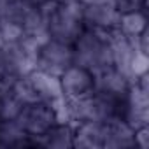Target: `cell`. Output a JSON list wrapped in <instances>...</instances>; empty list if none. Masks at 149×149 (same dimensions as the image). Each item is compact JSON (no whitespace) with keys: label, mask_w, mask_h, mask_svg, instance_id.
<instances>
[{"label":"cell","mask_w":149,"mask_h":149,"mask_svg":"<svg viewBox=\"0 0 149 149\" xmlns=\"http://www.w3.org/2000/svg\"><path fill=\"white\" fill-rule=\"evenodd\" d=\"M74 63H79L93 70L95 74L112 67V51H111V33L86 28L74 40Z\"/></svg>","instance_id":"6da1fadb"},{"label":"cell","mask_w":149,"mask_h":149,"mask_svg":"<svg viewBox=\"0 0 149 149\" xmlns=\"http://www.w3.org/2000/svg\"><path fill=\"white\" fill-rule=\"evenodd\" d=\"M81 0H58L47 18V37L74 44L84 30Z\"/></svg>","instance_id":"7a4b0ae2"},{"label":"cell","mask_w":149,"mask_h":149,"mask_svg":"<svg viewBox=\"0 0 149 149\" xmlns=\"http://www.w3.org/2000/svg\"><path fill=\"white\" fill-rule=\"evenodd\" d=\"M60 119H61V114H60L58 105L37 100V102H30L23 105L21 112L16 118V123L33 140V147H35V139L46 133Z\"/></svg>","instance_id":"3957f363"},{"label":"cell","mask_w":149,"mask_h":149,"mask_svg":"<svg viewBox=\"0 0 149 149\" xmlns=\"http://www.w3.org/2000/svg\"><path fill=\"white\" fill-rule=\"evenodd\" d=\"M74 63V47L68 42L47 37L42 40L35 51V70L60 76V74Z\"/></svg>","instance_id":"277c9868"},{"label":"cell","mask_w":149,"mask_h":149,"mask_svg":"<svg viewBox=\"0 0 149 149\" xmlns=\"http://www.w3.org/2000/svg\"><path fill=\"white\" fill-rule=\"evenodd\" d=\"M58 79L63 100H79L95 93V72L84 65L72 63L60 74Z\"/></svg>","instance_id":"5b68a950"},{"label":"cell","mask_w":149,"mask_h":149,"mask_svg":"<svg viewBox=\"0 0 149 149\" xmlns=\"http://www.w3.org/2000/svg\"><path fill=\"white\" fill-rule=\"evenodd\" d=\"M95 79H97L95 91L102 93L105 97L116 98V100H125V97L132 86V79L116 67H107V68L97 72Z\"/></svg>","instance_id":"8992f818"},{"label":"cell","mask_w":149,"mask_h":149,"mask_svg":"<svg viewBox=\"0 0 149 149\" xmlns=\"http://www.w3.org/2000/svg\"><path fill=\"white\" fill-rule=\"evenodd\" d=\"M119 11L116 6L104 4V6H84L83 19L84 26L91 30H98L104 33H114L118 32L119 25Z\"/></svg>","instance_id":"52a82bcc"},{"label":"cell","mask_w":149,"mask_h":149,"mask_svg":"<svg viewBox=\"0 0 149 149\" xmlns=\"http://www.w3.org/2000/svg\"><path fill=\"white\" fill-rule=\"evenodd\" d=\"M26 77H28V83L32 86L35 100L47 102V104L61 107L63 95H61L60 79L56 76H51V74H46V72H40V70H33Z\"/></svg>","instance_id":"ba28073f"},{"label":"cell","mask_w":149,"mask_h":149,"mask_svg":"<svg viewBox=\"0 0 149 149\" xmlns=\"http://www.w3.org/2000/svg\"><path fill=\"white\" fill-rule=\"evenodd\" d=\"M105 123L83 121L74 125V147L77 149H104Z\"/></svg>","instance_id":"9c48e42d"},{"label":"cell","mask_w":149,"mask_h":149,"mask_svg":"<svg viewBox=\"0 0 149 149\" xmlns=\"http://www.w3.org/2000/svg\"><path fill=\"white\" fill-rule=\"evenodd\" d=\"M35 147L42 149H70L74 147V125L67 119L56 121L46 133L35 139Z\"/></svg>","instance_id":"30bf717a"},{"label":"cell","mask_w":149,"mask_h":149,"mask_svg":"<svg viewBox=\"0 0 149 149\" xmlns=\"http://www.w3.org/2000/svg\"><path fill=\"white\" fill-rule=\"evenodd\" d=\"M135 146V128H132L123 118H116L105 123L104 149H132Z\"/></svg>","instance_id":"8fae6325"},{"label":"cell","mask_w":149,"mask_h":149,"mask_svg":"<svg viewBox=\"0 0 149 149\" xmlns=\"http://www.w3.org/2000/svg\"><path fill=\"white\" fill-rule=\"evenodd\" d=\"M147 9H132L125 11L119 14V25H118V33L128 37V39H137L144 32H147Z\"/></svg>","instance_id":"7c38bea8"},{"label":"cell","mask_w":149,"mask_h":149,"mask_svg":"<svg viewBox=\"0 0 149 149\" xmlns=\"http://www.w3.org/2000/svg\"><path fill=\"white\" fill-rule=\"evenodd\" d=\"M0 147H33V140L21 130L16 119H0Z\"/></svg>","instance_id":"4fadbf2b"},{"label":"cell","mask_w":149,"mask_h":149,"mask_svg":"<svg viewBox=\"0 0 149 149\" xmlns=\"http://www.w3.org/2000/svg\"><path fill=\"white\" fill-rule=\"evenodd\" d=\"M21 98L16 95L13 86L0 88V119H16L23 109Z\"/></svg>","instance_id":"5bb4252c"},{"label":"cell","mask_w":149,"mask_h":149,"mask_svg":"<svg viewBox=\"0 0 149 149\" xmlns=\"http://www.w3.org/2000/svg\"><path fill=\"white\" fill-rule=\"evenodd\" d=\"M147 74H149V53L139 49L137 44H135V53H133V56L130 60V65H128V76L133 83V81L147 76Z\"/></svg>","instance_id":"9a60e30c"},{"label":"cell","mask_w":149,"mask_h":149,"mask_svg":"<svg viewBox=\"0 0 149 149\" xmlns=\"http://www.w3.org/2000/svg\"><path fill=\"white\" fill-rule=\"evenodd\" d=\"M135 146L139 149L149 147V125L147 126H140V128L135 130Z\"/></svg>","instance_id":"2e32d148"},{"label":"cell","mask_w":149,"mask_h":149,"mask_svg":"<svg viewBox=\"0 0 149 149\" xmlns=\"http://www.w3.org/2000/svg\"><path fill=\"white\" fill-rule=\"evenodd\" d=\"M83 6H104V4H111L116 6V0H81Z\"/></svg>","instance_id":"e0dca14e"},{"label":"cell","mask_w":149,"mask_h":149,"mask_svg":"<svg viewBox=\"0 0 149 149\" xmlns=\"http://www.w3.org/2000/svg\"><path fill=\"white\" fill-rule=\"evenodd\" d=\"M6 44H4V37H2V30H0V49H2Z\"/></svg>","instance_id":"ac0fdd59"}]
</instances>
